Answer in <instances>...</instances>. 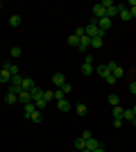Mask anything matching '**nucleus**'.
<instances>
[{
	"label": "nucleus",
	"instance_id": "4be33fe9",
	"mask_svg": "<svg viewBox=\"0 0 136 152\" xmlns=\"http://www.w3.org/2000/svg\"><path fill=\"white\" fill-rule=\"evenodd\" d=\"M30 121H32V123H41V121H43V114H41L39 109H36V111H34V114L30 116Z\"/></svg>",
	"mask_w": 136,
	"mask_h": 152
},
{
	"label": "nucleus",
	"instance_id": "ea45409f",
	"mask_svg": "<svg viewBox=\"0 0 136 152\" xmlns=\"http://www.w3.org/2000/svg\"><path fill=\"white\" fill-rule=\"evenodd\" d=\"M132 111H134V116H136V104H134V107H132Z\"/></svg>",
	"mask_w": 136,
	"mask_h": 152
},
{
	"label": "nucleus",
	"instance_id": "473e14b6",
	"mask_svg": "<svg viewBox=\"0 0 136 152\" xmlns=\"http://www.w3.org/2000/svg\"><path fill=\"white\" fill-rule=\"evenodd\" d=\"M104 82H107V84H116L118 80H116V77H113V75H109V77H107V80H104Z\"/></svg>",
	"mask_w": 136,
	"mask_h": 152
},
{
	"label": "nucleus",
	"instance_id": "aec40b11",
	"mask_svg": "<svg viewBox=\"0 0 136 152\" xmlns=\"http://www.w3.org/2000/svg\"><path fill=\"white\" fill-rule=\"evenodd\" d=\"M84 148H86V141L82 139V136H77V139H75V150H79V152H82Z\"/></svg>",
	"mask_w": 136,
	"mask_h": 152
},
{
	"label": "nucleus",
	"instance_id": "2eb2a0df",
	"mask_svg": "<svg viewBox=\"0 0 136 152\" xmlns=\"http://www.w3.org/2000/svg\"><path fill=\"white\" fill-rule=\"evenodd\" d=\"M0 82H5V84H9V82H12V73H9L7 68H2V70H0Z\"/></svg>",
	"mask_w": 136,
	"mask_h": 152
},
{
	"label": "nucleus",
	"instance_id": "4468645a",
	"mask_svg": "<svg viewBox=\"0 0 136 152\" xmlns=\"http://www.w3.org/2000/svg\"><path fill=\"white\" fill-rule=\"evenodd\" d=\"M104 45V34H100V37L91 39V48H102Z\"/></svg>",
	"mask_w": 136,
	"mask_h": 152
},
{
	"label": "nucleus",
	"instance_id": "58836bf2",
	"mask_svg": "<svg viewBox=\"0 0 136 152\" xmlns=\"http://www.w3.org/2000/svg\"><path fill=\"white\" fill-rule=\"evenodd\" d=\"M93 152H104V148H102V145H100V148H97V150H93Z\"/></svg>",
	"mask_w": 136,
	"mask_h": 152
},
{
	"label": "nucleus",
	"instance_id": "5701e85b",
	"mask_svg": "<svg viewBox=\"0 0 136 152\" xmlns=\"http://www.w3.org/2000/svg\"><path fill=\"white\" fill-rule=\"evenodd\" d=\"M109 104H111V107H116V104H120V95L111 93V95H109Z\"/></svg>",
	"mask_w": 136,
	"mask_h": 152
},
{
	"label": "nucleus",
	"instance_id": "9b49d317",
	"mask_svg": "<svg viewBox=\"0 0 136 152\" xmlns=\"http://www.w3.org/2000/svg\"><path fill=\"white\" fill-rule=\"evenodd\" d=\"M18 102H23V104L32 102V93H30V91H20L18 93Z\"/></svg>",
	"mask_w": 136,
	"mask_h": 152
},
{
	"label": "nucleus",
	"instance_id": "f257e3e1",
	"mask_svg": "<svg viewBox=\"0 0 136 152\" xmlns=\"http://www.w3.org/2000/svg\"><path fill=\"white\" fill-rule=\"evenodd\" d=\"M84 30H86V37H91V39H95V37H100V34H104V32H100V27H97V20H95V18L91 20V23L84 27Z\"/></svg>",
	"mask_w": 136,
	"mask_h": 152
},
{
	"label": "nucleus",
	"instance_id": "6ab92c4d",
	"mask_svg": "<svg viewBox=\"0 0 136 152\" xmlns=\"http://www.w3.org/2000/svg\"><path fill=\"white\" fill-rule=\"evenodd\" d=\"M118 12H120V7H118V5L109 7V9H107V18H113V16H118Z\"/></svg>",
	"mask_w": 136,
	"mask_h": 152
},
{
	"label": "nucleus",
	"instance_id": "2f4dec72",
	"mask_svg": "<svg viewBox=\"0 0 136 152\" xmlns=\"http://www.w3.org/2000/svg\"><path fill=\"white\" fill-rule=\"evenodd\" d=\"M61 91H64V95H68V93H71V91H73V86H71V84H68V82H66L64 86H61Z\"/></svg>",
	"mask_w": 136,
	"mask_h": 152
},
{
	"label": "nucleus",
	"instance_id": "393cba45",
	"mask_svg": "<svg viewBox=\"0 0 136 152\" xmlns=\"http://www.w3.org/2000/svg\"><path fill=\"white\" fill-rule=\"evenodd\" d=\"M68 45H73V48H79V39L75 37V34H71V37H68Z\"/></svg>",
	"mask_w": 136,
	"mask_h": 152
},
{
	"label": "nucleus",
	"instance_id": "7c9ffc66",
	"mask_svg": "<svg viewBox=\"0 0 136 152\" xmlns=\"http://www.w3.org/2000/svg\"><path fill=\"white\" fill-rule=\"evenodd\" d=\"M64 98H66V95H64V91H61V89H57V91H55V100H64Z\"/></svg>",
	"mask_w": 136,
	"mask_h": 152
},
{
	"label": "nucleus",
	"instance_id": "c756f323",
	"mask_svg": "<svg viewBox=\"0 0 136 152\" xmlns=\"http://www.w3.org/2000/svg\"><path fill=\"white\" fill-rule=\"evenodd\" d=\"M73 34H75V37H77V39H82V37H84V34H86V30H84V27H77V30L73 32Z\"/></svg>",
	"mask_w": 136,
	"mask_h": 152
},
{
	"label": "nucleus",
	"instance_id": "f704fd0d",
	"mask_svg": "<svg viewBox=\"0 0 136 152\" xmlns=\"http://www.w3.org/2000/svg\"><path fill=\"white\" fill-rule=\"evenodd\" d=\"M123 125V118H113V127H120Z\"/></svg>",
	"mask_w": 136,
	"mask_h": 152
},
{
	"label": "nucleus",
	"instance_id": "0eeeda50",
	"mask_svg": "<svg viewBox=\"0 0 136 152\" xmlns=\"http://www.w3.org/2000/svg\"><path fill=\"white\" fill-rule=\"evenodd\" d=\"M52 84H55L57 89H61V86L66 84V77L61 75V73H55V75H52Z\"/></svg>",
	"mask_w": 136,
	"mask_h": 152
},
{
	"label": "nucleus",
	"instance_id": "e433bc0d",
	"mask_svg": "<svg viewBox=\"0 0 136 152\" xmlns=\"http://www.w3.org/2000/svg\"><path fill=\"white\" fill-rule=\"evenodd\" d=\"M127 7H129V9H132V7H136V0H129V2H127Z\"/></svg>",
	"mask_w": 136,
	"mask_h": 152
},
{
	"label": "nucleus",
	"instance_id": "bb28decb",
	"mask_svg": "<svg viewBox=\"0 0 136 152\" xmlns=\"http://www.w3.org/2000/svg\"><path fill=\"white\" fill-rule=\"evenodd\" d=\"M123 118H127V121H134L136 116H134V111H132V109H125V111H123Z\"/></svg>",
	"mask_w": 136,
	"mask_h": 152
},
{
	"label": "nucleus",
	"instance_id": "c9c22d12",
	"mask_svg": "<svg viewBox=\"0 0 136 152\" xmlns=\"http://www.w3.org/2000/svg\"><path fill=\"white\" fill-rule=\"evenodd\" d=\"M129 91H132V93L136 95V82H129Z\"/></svg>",
	"mask_w": 136,
	"mask_h": 152
},
{
	"label": "nucleus",
	"instance_id": "a878e982",
	"mask_svg": "<svg viewBox=\"0 0 136 152\" xmlns=\"http://www.w3.org/2000/svg\"><path fill=\"white\" fill-rule=\"evenodd\" d=\"M75 111H77L79 116H84V114H86V104H84V102H79V104H75Z\"/></svg>",
	"mask_w": 136,
	"mask_h": 152
},
{
	"label": "nucleus",
	"instance_id": "6e6552de",
	"mask_svg": "<svg viewBox=\"0 0 136 152\" xmlns=\"http://www.w3.org/2000/svg\"><path fill=\"white\" fill-rule=\"evenodd\" d=\"M30 93H32V102H41L43 100V89H39V86H34Z\"/></svg>",
	"mask_w": 136,
	"mask_h": 152
},
{
	"label": "nucleus",
	"instance_id": "423d86ee",
	"mask_svg": "<svg viewBox=\"0 0 136 152\" xmlns=\"http://www.w3.org/2000/svg\"><path fill=\"white\" fill-rule=\"evenodd\" d=\"M111 25H113V23H111V18H107V16H102V18L97 20V27H100V32H107Z\"/></svg>",
	"mask_w": 136,
	"mask_h": 152
},
{
	"label": "nucleus",
	"instance_id": "c85d7f7f",
	"mask_svg": "<svg viewBox=\"0 0 136 152\" xmlns=\"http://www.w3.org/2000/svg\"><path fill=\"white\" fill-rule=\"evenodd\" d=\"M43 100H45V102L55 100V91H43Z\"/></svg>",
	"mask_w": 136,
	"mask_h": 152
},
{
	"label": "nucleus",
	"instance_id": "9d476101",
	"mask_svg": "<svg viewBox=\"0 0 136 152\" xmlns=\"http://www.w3.org/2000/svg\"><path fill=\"white\" fill-rule=\"evenodd\" d=\"M89 48H91V37H86V34H84V37L79 39V50H82V52H86Z\"/></svg>",
	"mask_w": 136,
	"mask_h": 152
},
{
	"label": "nucleus",
	"instance_id": "4c0bfd02",
	"mask_svg": "<svg viewBox=\"0 0 136 152\" xmlns=\"http://www.w3.org/2000/svg\"><path fill=\"white\" fill-rule=\"evenodd\" d=\"M129 14H132V18H134V16H136V7H132V9H129Z\"/></svg>",
	"mask_w": 136,
	"mask_h": 152
},
{
	"label": "nucleus",
	"instance_id": "dca6fc26",
	"mask_svg": "<svg viewBox=\"0 0 136 152\" xmlns=\"http://www.w3.org/2000/svg\"><path fill=\"white\" fill-rule=\"evenodd\" d=\"M57 107H59V111H71V102L64 98V100H59V102H57Z\"/></svg>",
	"mask_w": 136,
	"mask_h": 152
},
{
	"label": "nucleus",
	"instance_id": "7ed1b4c3",
	"mask_svg": "<svg viewBox=\"0 0 136 152\" xmlns=\"http://www.w3.org/2000/svg\"><path fill=\"white\" fill-rule=\"evenodd\" d=\"M107 64H109V68H111V75L116 77V80H120V77L125 75V70H123V66H118L116 61H107Z\"/></svg>",
	"mask_w": 136,
	"mask_h": 152
},
{
	"label": "nucleus",
	"instance_id": "f3484780",
	"mask_svg": "<svg viewBox=\"0 0 136 152\" xmlns=\"http://www.w3.org/2000/svg\"><path fill=\"white\" fill-rule=\"evenodd\" d=\"M34 86H36V84H34L30 77H23V91H32Z\"/></svg>",
	"mask_w": 136,
	"mask_h": 152
},
{
	"label": "nucleus",
	"instance_id": "39448f33",
	"mask_svg": "<svg viewBox=\"0 0 136 152\" xmlns=\"http://www.w3.org/2000/svg\"><path fill=\"white\" fill-rule=\"evenodd\" d=\"M95 73H97L100 77H102V80H107V77L111 75V68H109V64H100V66L95 68Z\"/></svg>",
	"mask_w": 136,
	"mask_h": 152
},
{
	"label": "nucleus",
	"instance_id": "79ce46f5",
	"mask_svg": "<svg viewBox=\"0 0 136 152\" xmlns=\"http://www.w3.org/2000/svg\"><path fill=\"white\" fill-rule=\"evenodd\" d=\"M82 152H91V150H82Z\"/></svg>",
	"mask_w": 136,
	"mask_h": 152
},
{
	"label": "nucleus",
	"instance_id": "1a4fd4ad",
	"mask_svg": "<svg viewBox=\"0 0 136 152\" xmlns=\"http://www.w3.org/2000/svg\"><path fill=\"white\" fill-rule=\"evenodd\" d=\"M97 148H100V141H97L95 136H91V139L86 141V148H84V150H91V152H93V150H97Z\"/></svg>",
	"mask_w": 136,
	"mask_h": 152
},
{
	"label": "nucleus",
	"instance_id": "b1692460",
	"mask_svg": "<svg viewBox=\"0 0 136 152\" xmlns=\"http://www.w3.org/2000/svg\"><path fill=\"white\" fill-rule=\"evenodd\" d=\"M9 25H12V27H18L20 25V16H18V14H14L12 18H9Z\"/></svg>",
	"mask_w": 136,
	"mask_h": 152
},
{
	"label": "nucleus",
	"instance_id": "412c9836",
	"mask_svg": "<svg viewBox=\"0 0 136 152\" xmlns=\"http://www.w3.org/2000/svg\"><path fill=\"white\" fill-rule=\"evenodd\" d=\"M5 102H7V104H16V102H18V95H16V93H7Z\"/></svg>",
	"mask_w": 136,
	"mask_h": 152
},
{
	"label": "nucleus",
	"instance_id": "37998d69",
	"mask_svg": "<svg viewBox=\"0 0 136 152\" xmlns=\"http://www.w3.org/2000/svg\"><path fill=\"white\" fill-rule=\"evenodd\" d=\"M75 152H79V150H75Z\"/></svg>",
	"mask_w": 136,
	"mask_h": 152
},
{
	"label": "nucleus",
	"instance_id": "20e7f679",
	"mask_svg": "<svg viewBox=\"0 0 136 152\" xmlns=\"http://www.w3.org/2000/svg\"><path fill=\"white\" fill-rule=\"evenodd\" d=\"M102 16H107V9L102 7V2H97V5H93V18L100 20Z\"/></svg>",
	"mask_w": 136,
	"mask_h": 152
},
{
	"label": "nucleus",
	"instance_id": "72a5a7b5",
	"mask_svg": "<svg viewBox=\"0 0 136 152\" xmlns=\"http://www.w3.org/2000/svg\"><path fill=\"white\" fill-rule=\"evenodd\" d=\"M91 136H93V134H91V132H89V129H86V132H82V139H84V141H89V139H91Z\"/></svg>",
	"mask_w": 136,
	"mask_h": 152
},
{
	"label": "nucleus",
	"instance_id": "f8f14e48",
	"mask_svg": "<svg viewBox=\"0 0 136 152\" xmlns=\"http://www.w3.org/2000/svg\"><path fill=\"white\" fill-rule=\"evenodd\" d=\"M2 68L9 70V73H12V77H14V75H20V73H18V66H16V64H12V61H5V66H2Z\"/></svg>",
	"mask_w": 136,
	"mask_h": 152
},
{
	"label": "nucleus",
	"instance_id": "ddd939ff",
	"mask_svg": "<svg viewBox=\"0 0 136 152\" xmlns=\"http://www.w3.org/2000/svg\"><path fill=\"white\" fill-rule=\"evenodd\" d=\"M23 111H25V116L30 118V116L36 111V104H34V102H27V104H23Z\"/></svg>",
	"mask_w": 136,
	"mask_h": 152
},
{
	"label": "nucleus",
	"instance_id": "f03ea898",
	"mask_svg": "<svg viewBox=\"0 0 136 152\" xmlns=\"http://www.w3.org/2000/svg\"><path fill=\"white\" fill-rule=\"evenodd\" d=\"M93 70H95V68H93V57H89V55H86V61L82 64V75L89 77V75H93Z\"/></svg>",
	"mask_w": 136,
	"mask_h": 152
},
{
	"label": "nucleus",
	"instance_id": "a19ab883",
	"mask_svg": "<svg viewBox=\"0 0 136 152\" xmlns=\"http://www.w3.org/2000/svg\"><path fill=\"white\" fill-rule=\"evenodd\" d=\"M132 123H134V127H136V118H134V121H132Z\"/></svg>",
	"mask_w": 136,
	"mask_h": 152
},
{
	"label": "nucleus",
	"instance_id": "a211bd4d",
	"mask_svg": "<svg viewBox=\"0 0 136 152\" xmlns=\"http://www.w3.org/2000/svg\"><path fill=\"white\" fill-rule=\"evenodd\" d=\"M123 111H125V109L120 107V104H116V107H111V114H113V118H123Z\"/></svg>",
	"mask_w": 136,
	"mask_h": 152
},
{
	"label": "nucleus",
	"instance_id": "cd10ccee",
	"mask_svg": "<svg viewBox=\"0 0 136 152\" xmlns=\"http://www.w3.org/2000/svg\"><path fill=\"white\" fill-rule=\"evenodd\" d=\"M20 55H23V50H20L18 45H14V48H12V57H14V59H18Z\"/></svg>",
	"mask_w": 136,
	"mask_h": 152
}]
</instances>
